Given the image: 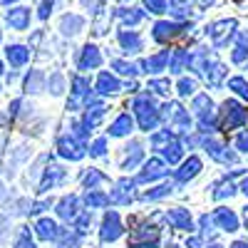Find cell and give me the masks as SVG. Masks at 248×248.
Listing matches in <instances>:
<instances>
[{
    "label": "cell",
    "mask_w": 248,
    "mask_h": 248,
    "mask_svg": "<svg viewBox=\"0 0 248 248\" xmlns=\"http://www.w3.org/2000/svg\"><path fill=\"white\" fill-rule=\"evenodd\" d=\"M243 122H248V109L238 107L236 102H229V105H226V122H223V127L226 129H236V127H241Z\"/></svg>",
    "instance_id": "2"
},
{
    "label": "cell",
    "mask_w": 248,
    "mask_h": 248,
    "mask_svg": "<svg viewBox=\"0 0 248 248\" xmlns=\"http://www.w3.org/2000/svg\"><path fill=\"white\" fill-rule=\"evenodd\" d=\"M40 236H43V238L55 236V223L52 221H40Z\"/></svg>",
    "instance_id": "26"
},
{
    "label": "cell",
    "mask_w": 248,
    "mask_h": 248,
    "mask_svg": "<svg viewBox=\"0 0 248 248\" xmlns=\"http://www.w3.org/2000/svg\"><path fill=\"white\" fill-rule=\"evenodd\" d=\"M105 147H107L105 139H97V141L92 144V154H94V156H102V154H105Z\"/></svg>",
    "instance_id": "31"
},
{
    "label": "cell",
    "mask_w": 248,
    "mask_h": 248,
    "mask_svg": "<svg viewBox=\"0 0 248 248\" xmlns=\"http://www.w3.org/2000/svg\"><path fill=\"white\" fill-rule=\"evenodd\" d=\"M5 3H10V0H5Z\"/></svg>",
    "instance_id": "42"
},
{
    "label": "cell",
    "mask_w": 248,
    "mask_h": 248,
    "mask_svg": "<svg viewBox=\"0 0 248 248\" xmlns=\"http://www.w3.org/2000/svg\"><path fill=\"white\" fill-rule=\"evenodd\" d=\"M82 28V17H77V15H67L65 20H62V30H65L67 35L70 32H77Z\"/></svg>",
    "instance_id": "14"
},
{
    "label": "cell",
    "mask_w": 248,
    "mask_h": 248,
    "mask_svg": "<svg viewBox=\"0 0 248 248\" xmlns=\"http://www.w3.org/2000/svg\"><path fill=\"white\" fill-rule=\"evenodd\" d=\"M169 191H171V186H159L156 191H147V196H144V199H161V196H167Z\"/></svg>",
    "instance_id": "28"
},
{
    "label": "cell",
    "mask_w": 248,
    "mask_h": 248,
    "mask_svg": "<svg viewBox=\"0 0 248 248\" xmlns=\"http://www.w3.org/2000/svg\"><path fill=\"white\" fill-rule=\"evenodd\" d=\"M114 67H117L122 75H134V72H137V67L129 65V62H114Z\"/></svg>",
    "instance_id": "29"
},
{
    "label": "cell",
    "mask_w": 248,
    "mask_h": 248,
    "mask_svg": "<svg viewBox=\"0 0 248 248\" xmlns=\"http://www.w3.org/2000/svg\"><path fill=\"white\" fill-rule=\"evenodd\" d=\"M246 50H248V32H241L238 35V45H236V52H233V60L241 62L246 57Z\"/></svg>",
    "instance_id": "17"
},
{
    "label": "cell",
    "mask_w": 248,
    "mask_h": 248,
    "mask_svg": "<svg viewBox=\"0 0 248 248\" xmlns=\"http://www.w3.org/2000/svg\"><path fill=\"white\" fill-rule=\"evenodd\" d=\"M122 236V226H119V216L117 214H109L105 218V229H102V238L105 241H114Z\"/></svg>",
    "instance_id": "3"
},
{
    "label": "cell",
    "mask_w": 248,
    "mask_h": 248,
    "mask_svg": "<svg viewBox=\"0 0 248 248\" xmlns=\"http://www.w3.org/2000/svg\"><path fill=\"white\" fill-rule=\"evenodd\" d=\"M199 169H201V161L191 156V159H189V161H186L184 167H181V171H179V179H181V181H186V179H194V176L199 174Z\"/></svg>",
    "instance_id": "11"
},
{
    "label": "cell",
    "mask_w": 248,
    "mask_h": 248,
    "mask_svg": "<svg viewBox=\"0 0 248 248\" xmlns=\"http://www.w3.org/2000/svg\"><path fill=\"white\" fill-rule=\"evenodd\" d=\"M216 221L221 223V229H226V231H236V229H238V218H236V214L229 211V209H218V211H216Z\"/></svg>",
    "instance_id": "5"
},
{
    "label": "cell",
    "mask_w": 248,
    "mask_h": 248,
    "mask_svg": "<svg viewBox=\"0 0 248 248\" xmlns=\"http://www.w3.org/2000/svg\"><path fill=\"white\" fill-rule=\"evenodd\" d=\"M229 87H231V90H236L241 97H248V82H246V79H241V77H233V79L229 82Z\"/></svg>",
    "instance_id": "20"
},
{
    "label": "cell",
    "mask_w": 248,
    "mask_h": 248,
    "mask_svg": "<svg viewBox=\"0 0 248 248\" xmlns=\"http://www.w3.org/2000/svg\"><path fill=\"white\" fill-rule=\"evenodd\" d=\"M241 189H243V194H248V179L243 181V186H241Z\"/></svg>",
    "instance_id": "38"
},
{
    "label": "cell",
    "mask_w": 248,
    "mask_h": 248,
    "mask_svg": "<svg viewBox=\"0 0 248 248\" xmlns=\"http://www.w3.org/2000/svg\"><path fill=\"white\" fill-rule=\"evenodd\" d=\"M8 55H10V60L15 62V65H20V62H23V60L28 57V52H25L23 47H10V50H8Z\"/></svg>",
    "instance_id": "25"
},
{
    "label": "cell",
    "mask_w": 248,
    "mask_h": 248,
    "mask_svg": "<svg viewBox=\"0 0 248 248\" xmlns=\"http://www.w3.org/2000/svg\"><path fill=\"white\" fill-rule=\"evenodd\" d=\"M152 90H156V92H167V90H169V82H164V79L152 82Z\"/></svg>",
    "instance_id": "34"
},
{
    "label": "cell",
    "mask_w": 248,
    "mask_h": 248,
    "mask_svg": "<svg viewBox=\"0 0 248 248\" xmlns=\"http://www.w3.org/2000/svg\"><path fill=\"white\" fill-rule=\"evenodd\" d=\"M122 20H124V23H129V25H137L139 20H141V10H124L122 13Z\"/></svg>",
    "instance_id": "22"
},
{
    "label": "cell",
    "mask_w": 248,
    "mask_h": 248,
    "mask_svg": "<svg viewBox=\"0 0 248 248\" xmlns=\"http://www.w3.org/2000/svg\"><path fill=\"white\" fill-rule=\"evenodd\" d=\"M8 20H10V25H15V28H25V23H28V10H25V8L10 10Z\"/></svg>",
    "instance_id": "13"
},
{
    "label": "cell",
    "mask_w": 248,
    "mask_h": 248,
    "mask_svg": "<svg viewBox=\"0 0 248 248\" xmlns=\"http://www.w3.org/2000/svg\"><path fill=\"white\" fill-rule=\"evenodd\" d=\"M164 154H167L169 164H176V161H179V156H181V147H179V144H169V147L164 149Z\"/></svg>",
    "instance_id": "21"
},
{
    "label": "cell",
    "mask_w": 248,
    "mask_h": 248,
    "mask_svg": "<svg viewBox=\"0 0 248 248\" xmlns=\"http://www.w3.org/2000/svg\"><path fill=\"white\" fill-rule=\"evenodd\" d=\"M203 3H211V0H203Z\"/></svg>",
    "instance_id": "40"
},
{
    "label": "cell",
    "mask_w": 248,
    "mask_h": 248,
    "mask_svg": "<svg viewBox=\"0 0 248 248\" xmlns=\"http://www.w3.org/2000/svg\"><path fill=\"white\" fill-rule=\"evenodd\" d=\"M194 109H196L201 117H209V114H211V102H209V97H203V94L196 97V99H194Z\"/></svg>",
    "instance_id": "15"
},
{
    "label": "cell",
    "mask_w": 248,
    "mask_h": 248,
    "mask_svg": "<svg viewBox=\"0 0 248 248\" xmlns=\"http://www.w3.org/2000/svg\"><path fill=\"white\" fill-rule=\"evenodd\" d=\"M102 62V55L97 52V47H85V55H82V67H97Z\"/></svg>",
    "instance_id": "12"
},
{
    "label": "cell",
    "mask_w": 248,
    "mask_h": 248,
    "mask_svg": "<svg viewBox=\"0 0 248 248\" xmlns=\"http://www.w3.org/2000/svg\"><path fill=\"white\" fill-rule=\"evenodd\" d=\"M179 92H181V94H191V92H194V82H191V79H181V82H179Z\"/></svg>",
    "instance_id": "30"
},
{
    "label": "cell",
    "mask_w": 248,
    "mask_h": 248,
    "mask_svg": "<svg viewBox=\"0 0 248 248\" xmlns=\"http://www.w3.org/2000/svg\"><path fill=\"white\" fill-rule=\"evenodd\" d=\"M169 223H174L176 229H191V218H189V211H184V209H174L169 211Z\"/></svg>",
    "instance_id": "8"
},
{
    "label": "cell",
    "mask_w": 248,
    "mask_h": 248,
    "mask_svg": "<svg viewBox=\"0 0 248 248\" xmlns=\"http://www.w3.org/2000/svg\"><path fill=\"white\" fill-rule=\"evenodd\" d=\"M176 32H179V25H174V23H156V28H154V37L159 43H167Z\"/></svg>",
    "instance_id": "6"
},
{
    "label": "cell",
    "mask_w": 248,
    "mask_h": 248,
    "mask_svg": "<svg viewBox=\"0 0 248 248\" xmlns=\"http://www.w3.org/2000/svg\"><path fill=\"white\" fill-rule=\"evenodd\" d=\"M169 62V52H161V55H156V57H152L149 62H147V67L152 70V72H159L164 65Z\"/></svg>",
    "instance_id": "19"
},
{
    "label": "cell",
    "mask_w": 248,
    "mask_h": 248,
    "mask_svg": "<svg viewBox=\"0 0 248 248\" xmlns=\"http://www.w3.org/2000/svg\"><path fill=\"white\" fill-rule=\"evenodd\" d=\"M47 10H50V3H43V10H40V15L45 17V15H47Z\"/></svg>",
    "instance_id": "36"
},
{
    "label": "cell",
    "mask_w": 248,
    "mask_h": 248,
    "mask_svg": "<svg viewBox=\"0 0 248 248\" xmlns=\"http://www.w3.org/2000/svg\"><path fill=\"white\" fill-rule=\"evenodd\" d=\"M109 132L114 134V137H124V134H129L132 132V119H129V114H122L112 127H109Z\"/></svg>",
    "instance_id": "9"
},
{
    "label": "cell",
    "mask_w": 248,
    "mask_h": 248,
    "mask_svg": "<svg viewBox=\"0 0 248 248\" xmlns=\"http://www.w3.org/2000/svg\"><path fill=\"white\" fill-rule=\"evenodd\" d=\"M119 43L127 47V50H132V52L139 50V37H137L134 32H122V35H119Z\"/></svg>",
    "instance_id": "16"
},
{
    "label": "cell",
    "mask_w": 248,
    "mask_h": 248,
    "mask_svg": "<svg viewBox=\"0 0 248 248\" xmlns=\"http://www.w3.org/2000/svg\"><path fill=\"white\" fill-rule=\"evenodd\" d=\"M97 90L102 92V94H109V92H117L119 90V82L112 77V75H99V82H97Z\"/></svg>",
    "instance_id": "10"
},
{
    "label": "cell",
    "mask_w": 248,
    "mask_h": 248,
    "mask_svg": "<svg viewBox=\"0 0 248 248\" xmlns=\"http://www.w3.org/2000/svg\"><path fill=\"white\" fill-rule=\"evenodd\" d=\"M75 203H77L75 199L62 201V209H60V214H62V216H72V214H75Z\"/></svg>",
    "instance_id": "27"
},
{
    "label": "cell",
    "mask_w": 248,
    "mask_h": 248,
    "mask_svg": "<svg viewBox=\"0 0 248 248\" xmlns=\"http://www.w3.org/2000/svg\"><path fill=\"white\" fill-rule=\"evenodd\" d=\"M236 144H238L241 149H246V152H248V134H241V137L236 139Z\"/></svg>",
    "instance_id": "35"
},
{
    "label": "cell",
    "mask_w": 248,
    "mask_h": 248,
    "mask_svg": "<svg viewBox=\"0 0 248 248\" xmlns=\"http://www.w3.org/2000/svg\"><path fill=\"white\" fill-rule=\"evenodd\" d=\"M144 5H147L152 13H164L167 10V0H144Z\"/></svg>",
    "instance_id": "23"
},
{
    "label": "cell",
    "mask_w": 248,
    "mask_h": 248,
    "mask_svg": "<svg viewBox=\"0 0 248 248\" xmlns=\"http://www.w3.org/2000/svg\"><path fill=\"white\" fill-rule=\"evenodd\" d=\"M134 109H137V117H139V124L144 129H152L156 124V109H154V102L149 97H139L134 99Z\"/></svg>",
    "instance_id": "1"
},
{
    "label": "cell",
    "mask_w": 248,
    "mask_h": 248,
    "mask_svg": "<svg viewBox=\"0 0 248 248\" xmlns=\"http://www.w3.org/2000/svg\"><path fill=\"white\" fill-rule=\"evenodd\" d=\"M85 181H87L90 189H94V184H99V181H102V174H99V171H92V174H90Z\"/></svg>",
    "instance_id": "33"
},
{
    "label": "cell",
    "mask_w": 248,
    "mask_h": 248,
    "mask_svg": "<svg viewBox=\"0 0 248 248\" xmlns=\"http://www.w3.org/2000/svg\"><path fill=\"white\" fill-rule=\"evenodd\" d=\"M171 8H174V13H179V15H186L189 10H186V3L184 0H171Z\"/></svg>",
    "instance_id": "32"
},
{
    "label": "cell",
    "mask_w": 248,
    "mask_h": 248,
    "mask_svg": "<svg viewBox=\"0 0 248 248\" xmlns=\"http://www.w3.org/2000/svg\"><path fill=\"white\" fill-rule=\"evenodd\" d=\"M233 248H248V243H233Z\"/></svg>",
    "instance_id": "39"
},
{
    "label": "cell",
    "mask_w": 248,
    "mask_h": 248,
    "mask_svg": "<svg viewBox=\"0 0 248 248\" xmlns=\"http://www.w3.org/2000/svg\"><path fill=\"white\" fill-rule=\"evenodd\" d=\"M236 28V23H233V20H223V23H216L214 28H211V37H214V43H223V40L226 37H229L231 35V30Z\"/></svg>",
    "instance_id": "4"
},
{
    "label": "cell",
    "mask_w": 248,
    "mask_h": 248,
    "mask_svg": "<svg viewBox=\"0 0 248 248\" xmlns=\"http://www.w3.org/2000/svg\"><path fill=\"white\" fill-rule=\"evenodd\" d=\"M60 147H62V154L70 156V159H79V156H82V149L77 147L75 141H67V139H65V141L60 144Z\"/></svg>",
    "instance_id": "18"
},
{
    "label": "cell",
    "mask_w": 248,
    "mask_h": 248,
    "mask_svg": "<svg viewBox=\"0 0 248 248\" xmlns=\"http://www.w3.org/2000/svg\"><path fill=\"white\" fill-rule=\"evenodd\" d=\"M87 203L90 206H105V203H109V196L107 194H90L87 196Z\"/></svg>",
    "instance_id": "24"
},
{
    "label": "cell",
    "mask_w": 248,
    "mask_h": 248,
    "mask_svg": "<svg viewBox=\"0 0 248 248\" xmlns=\"http://www.w3.org/2000/svg\"><path fill=\"white\" fill-rule=\"evenodd\" d=\"M82 3H85L87 8H94V5H97V0H82Z\"/></svg>",
    "instance_id": "37"
},
{
    "label": "cell",
    "mask_w": 248,
    "mask_h": 248,
    "mask_svg": "<svg viewBox=\"0 0 248 248\" xmlns=\"http://www.w3.org/2000/svg\"><path fill=\"white\" fill-rule=\"evenodd\" d=\"M161 174H164V164L159 159H152L147 167H144V171L139 174V181H152V179H156Z\"/></svg>",
    "instance_id": "7"
},
{
    "label": "cell",
    "mask_w": 248,
    "mask_h": 248,
    "mask_svg": "<svg viewBox=\"0 0 248 248\" xmlns=\"http://www.w3.org/2000/svg\"><path fill=\"white\" fill-rule=\"evenodd\" d=\"M214 248H221V246H214Z\"/></svg>",
    "instance_id": "41"
}]
</instances>
